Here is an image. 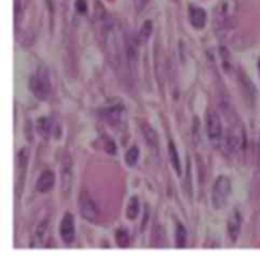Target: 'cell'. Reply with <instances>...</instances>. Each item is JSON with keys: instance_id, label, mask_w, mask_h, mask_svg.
<instances>
[{"instance_id": "4fadbf2b", "label": "cell", "mask_w": 260, "mask_h": 262, "mask_svg": "<svg viewBox=\"0 0 260 262\" xmlns=\"http://www.w3.org/2000/svg\"><path fill=\"white\" fill-rule=\"evenodd\" d=\"M241 224H243V218H241L240 211L235 209L231 211L227 220V233H229L230 241L235 243L240 236L241 232Z\"/></svg>"}, {"instance_id": "6da1fadb", "label": "cell", "mask_w": 260, "mask_h": 262, "mask_svg": "<svg viewBox=\"0 0 260 262\" xmlns=\"http://www.w3.org/2000/svg\"><path fill=\"white\" fill-rule=\"evenodd\" d=\"M29 89L38 101H47L52 92V82L50 78L49 69L46 67L37 68L29 78Z\"/></svg>"}, {"instance_id": "9c48e42d", "label": "cell", "mask_w": 260, "mask_h": 262, "mask_svg": "<svg viewBox=\"0 0 260 262\" xmlns=\"http://www.w3.org/2000/svg\"><path fill=\"white\" fill-rule=\"evenodd\" d=\"M140 41L137 35H133V32H127L125 35V56L130 67H136L138 60V47Z\"/></svg>"}, {"instance_id": "d6986e66", "label": "cell", "mask_w": 260, "mask_h": 262, "mask_svg": "<svg viewBox=\"0 0 260 262\" xmlns=\"http://www.w3.org/2000/svg\"><path fill=\"white\" fill-rule=\"evenodd\" d=\"M140 213V201H138L137 196H132L127 204L126 216L129 220H134Z\"/></svg>"}, {"instance_id": "7a4b0ae2", "label": "cell", "mask_w": 260, "mask_h": 262, "mask_svg": "<svg viewBox=\"0 0 260 262\" xmlns=\"http://www.w3.org/2000/svg\"><path fill=\"white\" fill-rule=\"evenodd\" d=\"M237 14V0H220L214 9V26L218 31H227L234 26Z\"/></svg>"}, {"instance_id": "4316f807", "label": "cell", "mask_w": 260, "mask_h": 262, "mask_svg": "<svg viewBox=\"0 0 260 262\" xmlns=\"http://www.w3.org/2000/svg\"><path fill=\"white\" fill-rule=\"evenodd\" d=\"M75 9L79 14H85L88 12V3L86 0H75Z\"/></svg>"}, {"instance_id": "ba28073f", "label": "cell", "mask_w": 260, "mask_h": 262, "mask_svg": "<svg viewBox=\"0 0 260 262\" xmlns=\"http://www.w3.org/2000/svg\"><path fill=\"white\" fill-rule=\"evenodd\" d=\"M29 152L27 148H22L17 154V167H15V192L19 195V188L22 190L26 179L27 167H28Z\"/></svg>"}, {"instance_id": "83f0119b", "label": "cell", "mask_w": 260, "mask_h": 262, "mask_svg": "<svg viewBox=\"0 0 260 262\" xmlns=\"http://www.w3.org/2000/svg\"><path fill=\"white\" fill-rule=\"evenodd\" d=\"M47 224H49V220L47 219L42 220V222L40 223V225H38L37 228V232H36V239H37V241H41V239L43 238V234H45V232H46L47 229Z\"/></svg>"}, {"instance_id": "52a82bcc", "label": "cell", "mask_w": 260, "mask_h": 262, "mask_svg": "<svg viewBox=\"0 0 260 262\" xmlns=\"http://www.w3.org/2000/svg\"><path fill=\"white\" fill-rule=\"evenodd\" d=\"M79 211L81 216L89 223H97L100 218V210L97 202L86 192H81L79 197Z\"/></svg>"}, {"instance_id": "e0dca14e", "label": "cell", "mask_w": 260, "mask_h": 262, "mask_svg": "<svg viewBox=\"0 0 260 262\" xmlns=\"http://www.w3.org/2000/svg\"><path fill=\"white\" fill-rule=\"evenodd\" d=\"M54 122H52L51 118L49 117H40L37 120V125H36L37 133L40 134L43 139H46V140L54 134Z\"/></svg>"}, {"instance_id": "484cf974", "label": "cell", "mask_w": 260, "mask_h": 262, "mask_svg": "<svg viewBox=\"0 0 260 262\" xmlns=\"http://www.w3.org/2000/svg\"><path fill=\"white\" fill-rule=\"evenodd\" d=\"M220 54H221V60H222V67L225 68L226 70H229L232 65L230 52L227 51L226 47H220Z\"/></svg>"}, {"instance_id": "3957f363", "label": "cell", "mask_w": 260, "mask_h": 262, "mask_svg": "<svg viewBox=\"0 0 260 262\" xmlns=\"http://www.w3.org/2000/svg\"><path fill=\"white\" fill-rule=\"evenodd\" d=\"M245 129L243 127L241 122L234 116L232 120H230V124L226 130L225 136H223L225 148L231 154H236L243 148H245Z\"/></svg>"}, {"instance_id": "f546056e", "label": "cell", "mask_w": 260, "mask_h": 262, "mask_svg": "<svg viewBox=\"0 0 260 262\" xmlns=\"http://www.w3.org/2000/svg\"><path fill=\"white\" fill-rule=\"evenodd\" d=\"M149 1L150 0H134V6H136V10H137V12H142Z\"/></svg>"}, {"instance_id": "277c9868", "label": "cell", "mask_w": 260, "mask_h": 262, "mask_svg": "<svg viewBox=\"0 0 260 262\" xmlns=\"http://www.w3.org/2000/svg\"><path fill=\"white\" fill-rule=\"evenodd\" d=\"M230 192H231V181L227 176H218L214 181L213 188H212V206L216 210H222L229 201Z\"/></svg>"}, {"instance_id": "30bf717a", "label": "cell", "mask_w": 260, "mask_h": 262, "mask_svg": "<svg viewBox=\"0 0 260 262\" xmlns=\"http://www.w3.org/2000/svg\"><path fill=\"white\" fill-rule=\"evenodd\" d=\"M59 233H60V238L63 239V242L65 245H71L75 239V219L74 215L70 213H66L63 216V219L60 222V228H59Z\"/></svg>"}, {"instance_id": "4dcf8cb0", "label": "cell", "mask_w": 260, "mask_h": 262, "mask_svg": "<svg viewBox=\"0 0 260 262\" xmlns=\"http://www.w3.org/2000/svg\"><path fill=\"white\" fill-rule=\"evenodd\" d=\"M258 69H259V73H260V59H259V61H258Z\"/></svg>"}, {"instance_id": "cb8c5ba5", "label": "cell", "mask_w": 260, "mask_h": 262, "mask_svg": "<svg viewBox=\"0 0 260 262\" xmlns=\"http://www.w3.org/2000/svg\"><path fill=\"white\" fill-rule=\"evenodd\" d=\"M138 158H140V150H138L137 147L130 148V149L127 150L126 156H125V161H126L127 166H130V167L136 166V163L138 162Z\"/></svg>"}, {"instance_id": "ac0fdd59", "label": "cell", "mask_w": 260, "mask_h": 262, "mask_svg": "<svg viewBox=\"0 0 260 262\" xmlns=\"http://www.w3.org/2000/svg\"><path fill=\"white\" fill-rule=\"evenodd\" d=\"M168 152H169V159H170V163H172L173 168L175 170L178 176H182V163H180L179 153H178V149L177 147H175L174 141H169Z\"/></svg>"}, {"instance_id": "2e32d148", "label": "cell", "mask_w": 260, "mask_h": 262, "mask_svg": "<svg viewBox=\"0 0 260 262\" xmlns=\"http://www.w3.org/2000/svg\"><path fill=\"white\" fill-rule=\"evenodd\" d=\"M140 129L142 131V135L145 141L147 143L150 148H151L154 152H157V148H159V136H157V133L155 131L154 127L151 126L147 122H141Z\"/></svg>"}, {"instance_id": "f1b7e54d", "label": "cell", "mask_w": 260, "mask_h": 262, "mask_svg": "<svg viewBox=\"0 0 260 262\" xmlns=\"http://www.w3.org/2000/svg\"><path fill=\"white\" fill-rule=\"evenodd\" d=\"M187 188H188L189 195L192 193V182H191V162L187 161Z\"/></svg>"}, {"instance_id": "44dd1931", "label": "cell", "mask_w": 260, "mask_h": 262, "mask_svg": "<svg viewBox=\"0 0 260 262\" xmlns=\"http://www.w3.org/2000/svg\"><path fill=\"white\" fill-rule=\"evenodd\" d=\"M152 28H154V26H152L151 20H145V22H143V24L140 28V32L137 33L138 41H140L141 45H145V43L149 41V38L151 37Z\"/></svg>"}, {"instance_id": "8fae6325", "label": "cell", "mask_w": 260, "mask_h": 262, "mask_svg": "<svg viewBox=\"0 0 260 262\" xmlns=\"http://www.w3.org/2000/svg\"><path fill=\"white\" fill-rule=\"evenodd\" d=\"M239 83H240L241 92H243V95L245 97L246 102L250 106H254L255 99H257V88H255L250 77L243 69H239Z\"/></svg>"}, {"instance_id": "7402d4cb", "label": "cell", "mask_w": 260, "mask_h": 262, "mask_svg": "<svg viewBox=\"0 0 260 262\" xmlns=\"http://www.w3.org/2000/svg\"><path fill=\"white\" fill-rule=\"evenodd\" d=\"M130 242H131V238H130V233L127 232V229L120 228L116 232V243H117L118 247L127 248L130 246Z\"/></svg>"}, {"instance_id": "9a60e30c", "label": "cell", "mask_w": 260, "mask_h": 262, "mask_svg": "<svg viewBox=\"0 0 260 262\" xmlns=\"http://www.w3.org/2000/svg\"><path fill=\"white\" fill-rule=\"evenodd\" d=\"M55 182H56V176H55L54 171L45 170L36 182V190L41 193L49 192L54 188Z\"/></svg>"}, {"instance_id": "603a6c76", "label": "cell", "mask_w": 260, "mask_h": 262, "mask_svg": "<svg viewBox=\"0 0 260 262\" xmlns=\"http://www.w3.org/2000/svg\"><path fill=\"white\" fill-rule=\"evenodd\" d=\"M164 237H165V234H164V229L160 227V225H156L154 229V232H152V246L156 248H161L164 245H165V242H164Z\"/></svg>"}, {"instance_id": "d4e9b609", "label": "cell", "mask_w": 260, "mask_h": 262, "mask_svg": "<svg viewBox=\"0 0 260 262\" xmlns=\"http://www.w3.org/2000/svg\"><path fill=\"white\" fill-rule=\"evenodd\" d=\"M102 147L111 156H116L117 154V145H116L115 140L109 138V136H103L102 138Z\"/></svg>"}, {"instance_id": "5bb4252c", "label": "cell", "mask_w": 260, "mask_h": 262, "mask_svg": "<svg viewBox=\"0 0 260 262\" xmlns=\"http://www.w3.org/2000/svg\"><path fill=\"white\" fill-rule=\"evenodd\" d=\"M188 17L191 26L195 29H203L207 23V12L198 5H189Z\"/></svg>"}, {"instance_id": "ffe728a7", "label": "cell", "mask_w": 260, "mask_h": 262, "mask_svg": "<svg viewBox=\"0 0 260 262\" xmlns=\"http://www.w3.org/2000/svg\"><path fill=\"white\" fill-rule=\"evenodd\" d=\"M187 241H188V233L186 227L183 224H178L175 229V247L184 248L187 246Z\"/></svg>"}, {"instance_id": "5b68a950", "label": "cell", "mask_w": 260, "mask_h": 262, "mask_svg": "<svg viewBox=\"0 0 260 262\" xmlns=\"http://www.w3.org/2000/svg\"><path fill=\"white\" fill-rule=\"evenodd\" d=\"M125 112H126V110H125L123 101H121L118 98H115L100 110V117L103 118L108 125L116 127L121 125V122H123Z\"/></svg>"}, {"instance_id": "8992f818", "label": "cell", "mask_w": 260, "mask_h": 262, "mask_svg": "<svg viewBox=\"0 0 260 262\" xmlns=\"http://www.w3.org/2000/svg\"><path fill=\"white\" fill-rule=\"evenodd\" d=\"M206 130H207V136H208L209 141L214 147H218L220 144L223 143V127L221 117L216 111L209 110L207 111L206 115Z\"/></svg>"}, {"instance_id": "7c38bea8", "label": "cell", "mask_w": 260, "mask_h": 262, "mask_svg": "<svg viewBox=\"0 0 260 262\" xmlns=\"http://www.w3.org/2000/svg\"><path fill=\"white\" fill-rule=\"evenodd\" d=\"M61 173V183H63V190L65 197H67L70 190H71V183H72V162L69 157L63 159L60 167Z\"/></svg>"}]
</instances>
